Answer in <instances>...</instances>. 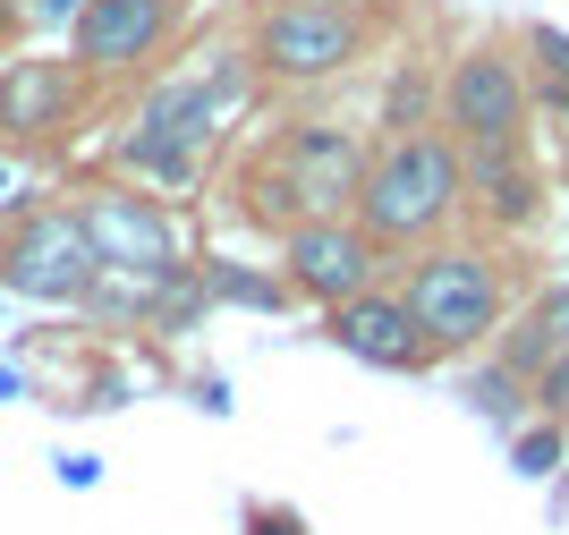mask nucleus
<instances>
[{
    "mask_svg": "<svg viewBox=\"0 0 569 535\" xmlns=\"http://www.w3.org/2000/svg\"><path fill=\"white\" fill-rule=\"evenodd\" d=\"M86 238H94V256L111 264V273H137V280H170L179 273L170 221L153 205H137V196H94V205H86Z\"/></svg>",
    "mask_w": 569,
    "mask_h": 535,
    "instance_id": "nucleus-9",
    "label": "nucleus"
},
{
    "mask_svg": "<svg viewBox=\"0 0 569 535\" xmlns=\"http://www.w3.org/2000/svg\"><path fill=\"white\" fill-rule=\"evenodd\" d=\"M332 340L357 357V366H391V374H417L433 357V340H426V324L408 315V298H382V289L332 306Z\"/></svg>",
    "mask_w": 569,
    "mask_h": 535,
    "instance_id": "nucleus-10",
    "label": "nucleus"
},
{
    "mask_svg": "<svg viewBox=\"0 0 569 535\" xmlns=\"http://www.w3.org/2000/svg\"><path fill=\"white\" fill-rule=\"evenodd\" d=\"M9 187H18V170H9V162H0V196H9Z\"/></svg>",
    "mask_w": 569,
    "mask_h": 535,
    "instance_id": "nucleus-18",
    "label": "nucleus"
},
{
    "mask_svg": "<svg viewBox=\"0 0 569 535\" xmlns=\"http://www.w3.org/2000/svg\"><path fill=\"white\" fill-rule=\"evenodd\" d=\"M552 349H569V289H561V298H545L536 315H527V340H519L510 357H519V366H536V357H552Z\"/></svg>",
    "mask_w": 569,
    "mask_h": 535,
    "instance_id": "nucleus-14",
    "label": "nucleus"
},
{
    "mask_svg": "<svg viewBox=\"0 0 569 535\" xmlns=\"http://www.w3.org/2000/svg\"><path fill=\"white\" fill-rule=\"evenodd\" d=\"M408 315L426 324L433 349H476L485 331L501 324V280L485 256H459V247H442V256L408 264Z\"/></svg>",
    "mask_w": 569,
    "mask_h": 535,
    "instance_id": "nucleus-2",
    "label": "nucleus"
},
{
    "mask_svg": "<svg viewBox=\"0 0 569 535\" xmlns=\"http://www.w3.org/2000/svg\"><path fill=\"white\" fill-rule=\"evenodd\" d=\"M468 196V153L451 137H426L408 128L366 162V187H357V230L375 247H408V238H433Z\"/></svg>",
    "mask_w": 569,
    "mask_h": 535,
    "instance_id": "nucleus-1",
    "label": "nucleus"
},
{
    "mask_svg": "<svg viewBox=\"0 0 569 535\" xmlns=\"http://www.w3.org/2000/svg\"><path fill=\"white\" fill-rule=\"evenodd\" d=\"M94 273H102V256H94V238H86V212L26 221V238L9 247V264H0V280H9L18 298H77Z\"/></svg>",
    "mask_w": 569,
    "mask_h": 535,
    "instance_id": "nucleus-8",
    "label": "nucleus"
},
{
    "mask_svg": "<svg viewBox=\"0 0 569 535\" xmlns=\"http://www.w3.org/2000/svg\"><path fill=\"white\" fill-rule=\"evenodd\" d=\"M69 111V60H18L0 77V128H51Z\"/></svg>",
    "mask_w": 569,
    "mask_h": 535,
    "instance_id": "nucleus-12",
    "label": "nucleus"
},
{
    "mask_svg": "<svg viewBox=\"0 0 569 535\" xmlns=\"http://www.w3.org/2000/svg\"><path fill=\"white\" fill-rule=\"evenodd\" d=\"M256 60L272 77H332L357 60V18L332 0H281L256 34Z\"/></svg>",
    "mask_w": 569,
    "mask_h": 535,
    "instance_id": "nucleus-6",
    "label": "nucleus"
},
{
    "mask_svg": "<svg viewBox=\"0 0 569 535\" xmlns=\"http://www.w3.org/2000/svg\"><path fill=\"white\" fill-rule=\"evenodd\" d=\"M34 18H86V0H34Z\"/></svg>",
    "mask_w": 569,
    "mask_h": 535,
    "instance_id": "nucleus-17",
    "label": "nucleus"
},
{
    "mask_svg": "<svg viewBox=\"0 0 569 535\" xmlns=\"http://www.w3.org/2000/svg\"><path fill=\"white\" fill-rule=\"evenodd\" d=\"M468 399H476V417L510 425V417H519V374H476V383H468Z\"/></svg>",
    "mask_w": 569,
    "mask_h": 535,
    "instance_id": "nucleus-15",
    "label": "nucleus"
},
{
    "mask_svg": "<svg viewBox=\"0 0 569 535\" xmlns=\"http://www.w3.org/2000/svg\"><path fill=\"white\" fill-rule=\"evenodd\" d=\"M375 256H382V247L357 230V221H298V230H289V247H281L289 280H298L315 306L366 298V289H375Z\"/></svg>",
    "mask_w": 569,
    "mask_h": 535,
    "instance_id": "nucleus-7",
    "label": "nucleus"
},
{
    "mask_svg": "<svg viewBox=\"0 0 569 535\" xmlns=\"http://www.w3.org/2000/svg\"><path fill=\"white\" fill-rule=\"evenodd\" d=\"M179 0H86V18H77V60L86 69H128L144 51L162 43V26Z\"/></svg>",
    "mask_w": 569,
    "mask_h": 535,
    "instance_id": "nucleus-11",
    "label": "nucleus"
},
{
    "mask_svg": "<svg viewBox=\"0 0 569 535\" xmlns=\"http://www.w3.org/2000/svg\"><path fill=\"white\" fill-rule=\"evenodd\" d=\"M442 119H451V145H468V153L519 145L527 137V69L501 43H476L451 69V86H442Z\"/></svg>",
    "mask_w": 569,
    "mask_h": 535,
    "instance_id": "nucleus-4",
    "label": "nucleus"
},
{
    "mask_svg": "<svg viewBox=\"0 0 569 535\" xmlns=\"http://www.w3.org/2000/svg\"><path fill=\"white\" fill-rule=\"evenodd\" d=\"M545 459H552V434H527V443H519V467H527V476H545Z\"/></svg>",
    "mask_w": 569,
    "mask_h": 535,
    "instance_id": "nucleus-16",
    "label": "nucleus"
},
{
    "mask_svg": "<svg viewBox=\"0 0 569 535\" xmlns=\"http://www.w3.org/2000/svg\"><path fill=\"white\" fill-rule=\"evenodd\" d=\"M468 187H476V196H485V205L501 212V221H527V212H536V170L519 162V145L468 153Z\"/></svg>",
    "mask_w": 569,
    "mask_h": 535,
    "instance_id": "nucleus-13",
    "label": "nucleus"
},
{
    "mask_svg": "<svg viewBox=\"0 0 569 535\" xmlns=\"http://www.w3.org/2000/svg\"><path fill=\"white\" fill-rule=\"evenodd\" d=\"M366 162L349 128H298L281 145V170H272V205L263 212H298V221H340L366 187Z\"/></svg>",
    "mask_w": 569,
    "mask_h": 535,
    "instance_id": "nucleus-5",
    "label": "nucleus"
},
{
    "mask_svg": "<svg viewBox=\"0 0 569 535\" xmlns=\"http://www.w3.org/2000/svg\"><path fill=\"white\" fill-rule=\"evenodd\" d=\"M238 77H179L137 111V137H128V162L153 170V179H188L196 153L213 145V119L230 111Z\"/></svg>",
    "mask_w": 569,
    "mask_h": 535,
    "instance_id": "nucleus-3",
    "label": "nucleus"
},
{
    "mask_svg": "<svg viewBox=\"0 0 569 535\" xmlns=\"http://www.w3.org/2000/svg\"><path fill=\"white\" fill-rule=\"evenodd\" d=\"M332 9H349V0H332Z\"/></svg>",
    "mask_w": 569,
    "mask_h": 535,
    "instance_id": "nucleus-19",
    "label": "nucleus"
}]
</instances>
